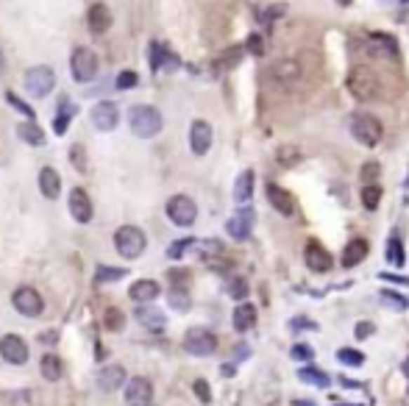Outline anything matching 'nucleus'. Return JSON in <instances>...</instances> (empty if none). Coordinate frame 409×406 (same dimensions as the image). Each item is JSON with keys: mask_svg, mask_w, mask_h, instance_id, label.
Listing matches in <instances>:
<instances>
[{"mask_svg": "<svg viewBox=\"0 0 409 406\" xmlns=\"http://www.w3.org/2000/svg\"><path fill=\"white\" fill-rule=\"evenodd\" d=\"M345 86H348V92H351L356 100H376V97L382 95V81H379V76H376L370 67H365V65H356V67L348 70Z\"/></svg>", "mask_w": 409, "mask_h": 406, "instance_id": "f257e3e1", "label": "nucleus"}, {"mask_svg": "<svg viewBox=\"0 0 409 406\" xmlns=\"http://www.w3.org/2000/svg\"><path fill=\"white\" fill-rule=\"evenodd\" d=\"M128 126L131 131L140 137V140H151L162 131L164 120H162V111L156 106H148V103H140V106H131L128 111Z\"/></svg>", "mask_w": 409, "mask_h": 406, "instance_id": "f03ea898", "label": "nucleus"}, {"mask_svg": "<svg viewBox=\"0 0 409 406\" xmlns=\"http://www.w3.org/2000/svg\"><path fill=\"white\" fill-rule=\"evenodd\" d=\"M114 248H117V253H120L123 259H137V256L145 253L148 237H145V231L137 229V226H120L117 234H114Z\"/></svg>", "mask_w": 409, "mask_h": 406, "instance_id": "7ed1b4c3", "label": "nucleus"}, {"mask_svg": "<svg viewBox=\"0 0 409 406\" xmlns=\"http://www.w3.org/2000/svg\"><path fill=\"white\" fill-rule=\"evenodd\" d=\"M351 134H354V140H356L359 145L376 148V145L382 142L384 128H382V123H379L376 117H370V114H354V117H351Z\"/></svg>", "mask_w": 409, "mask_h": 406, "instance_id": "20e7f679", "label": "nucleus"}, {"mask_svg": "<svg viewBox=\"0 0 409 406\" xmlns=\"http://www.w3.org/2000/svg\"><path fill=\"white\" fill-rule=\"evenodd\" d=\"M164 209H167V217L181 229H189L198 220V206L189 195H173Z\"/></svg>", "mask_w": 409, "mask_h": 406, "instance_id": "39448f33", "label": "nucleus"}, {"mask_svg": "<svg viewBox=\"0 0 409 406\" xmlns=\"http://www.w3.org/2000/svg\"><path fill=\"white\" fill-rule=\"evenodd\" d=\"M22 83H25V89H28L34 97H45V95H51L53 86H56V73H53V67L36 65V67L25 70Z\"/></svg>", "mask_w": 409, "mask_h": 406, "instance_id": "423d86ee", "label": "nucleus"}, {"mask_svg": "<svg viewBox=\"0 0 409 406\" xmlns=\"http://www.w3.org/2000/svg\"><path fill=\"white\" fill-rule=\"evenodd\" d=\"M98 53L89 50V48H76L73 56H70V70H73V79L79 83H89L95 76H98Z\"/></svg>", "mask_w": 409, "mask_h": 406, "instance_id": "0eeeda50", "label": "nucleus"}, {"mask_svg": "<svg viewBox=\"0 0 409 406\" xmlns=\"http://www.w3.org/2000/svg\"><path fill=\"white\" fill-rule=\"evenodd\" d=\"M11 306L22 318H39L42 309H45V301H42V295L34 287H17L14 295H11Z\"/></svg>", "mask_w": 409, "mask_h": 406, "instance_id": "6e6552de", "label": "nucleus"}, {"mask_svg": "<svg viewBox=\"0 0 409 406\" xmlns=\"http://www.w3.org/2000/svg\"><path fill=\"white\" fill-rule=\"evenodd\" d=\"M217 348V337L209 328H189L184 334V351L192 356H209Z\"/></svg>", "mask_w": 409, "mask_h": 406, "instance_id": "1a4fd4ad", "label": "nucleus"}, {"mask_svg": "<svg viewBox=\"0 0 409 406\" xmlns=\"http://www.w3.org/2000/svg\"><path fill=\"white\" fill-rule=\"evenodd\" d=\"M89 120H92V126H95L98 131H114V128L120 126V109H117L112 100H100V103L92 106Z\"/></svg>", "mask_w": 409, "mask_h": 406, "instance_id": "9d476101", "label": "nucleus"}, {"mask_svg": "<svg viewBox=\"0 0 409 406\" xmlns=\"http://www.w3.org/2000/svg\"><path fill=\"white\" fill-rule=\"evenodd\" d=\"M0 356L8 365H25L28 362V345L20 334H6L0 339Z\"/></svg>", "mask_w": 409, "mask_h": 406, "instance_id": "9b49d317", "label": "nucleus"}, {"mask_svg": "<svg viewBox=\"0 0 409 406\" xmlns=\"http://www.w3.org/2000/svg\"><path fill=\"white\" fill-rule=\"evenodd\" d=\"M67 206H70V215H73V220H76V223H81V226H86V223L92 220V215H95V206H92V198L86 195V189H81V187H76V189H70V198H67Z\"/></svg>", "mask_w": 409, "mask_h": 406, "instance_id": "f8f14e48", "label": "nucleus"}, {"mask_svg": "<svg viewBox=\"0 0 409 406\" xmlns=\"http://www.w3.org/2000/svg\"><path fill=\"white\" fill-rule=\"evenodd\" d=\"M212 126L206 123V120H195L192 126H189V148H192V154L195 156H206L209 154V148H212Z\"/></svg>", "mask_w": 409, "mask_h": 406, "instance_id": "ddd939ff", "label": "nucleus"}, {"mask_svg": "<svg viewBox=\"0 0 409 406\" xmlns=\"http://www.w3.org/2000/svg\"><path fill=\"white\" fill-rule=\"evenodd\" d=\"M86 25H89V31H92L95 36H103V34L112 28V8H109L103 0L92 3L89 11H86Z\"/></svg>", "mask_w": 409, "mask_h": 406, "instance_id": "4468645a", "label": "nucleus"}, {"mask_svg": "<svg viewBox=\"0 0 409 406\" xmlns=\"http://www.w3.org/2000/svg\"><path fill=\"white\" fill-rule=\"evenodd\" d=\"M154 401V384L142 376L131 379L128 387H126V404L128 406H151Z\"/></svg>", "mask_w": 409, "mask_h": 406, "instance_id": "2eb2a0df", "label": "nucleus"}, {"mask_svg": "<svg viewBox=\"0 0 409 406\" xmlns=\"http://www.w3.org/2000/svg\"><path fill=\"white\" fill-rule=\"evenodd\" d=\"M304 259H307V267H309L312 273H328V270H331V253H328L321 243H315V240L307 243Z\"/></svg>", "mask_w": 409, "mask_h": 406, "instance_id": "dca6fc26", "label": "nucleus"}, {"mask_svg": "<svg viewBox=\"0 0 409 406\" xmlns=\"http://www.w3.org/2000/svg\"><path fill=\"white\" fill-rule=\"evenodd\" d=\"M250 229H253V212H250V209L237 212V215H234V217H229V223H226L229 237H234L237 243H243V240L250 237Z\"/></svg>", "mask_w": 409, "mask_h": 406, "instance_id": "f3484780", "label": "nucleus"}, {"mask_svg": "<svg viewBox=\"0 0 409 406\" xmlns=\"http://www.w3.org/2000/svg\"><path fill=\"white\" fill-rule=\"evenodd\" d=\"M267 201H270V206H273L276 212H281L284 217L295 215V198H293L287 189H281L279 184H267Z\"/></svg>", "mask_w": 409, "mask_h": 406, "instance_id": "a211bd4d", "label": "nucleus"}, {"mask_svg": "<svg viewBox=\"0 0 409 406\" xmlns=\"http://www.w3.org/2000/svg\"><path fill=\"white\" fill-rule=\"evenodd\" d=\"M126 384V367L123 365H109V367H103L100 373H98V387L103 390V393H114V390H120Z\"/></svg>", "mask_w": 409, "mask_h": 406, "instance_id": "6ab92c4d", "label": "nucleus"}, {"mask_svg": "<svg viewBox=\"0 0 409 406\" xmlns=\"http://www.w3.org/2000/svg\"><path fill=\"white\" fill-rule=\"evenodd\" d=\"M128 298H131L134 304H151V301L159 298V284H156L154 278H140V281L131 284Z\"/></svg>", "mask_w": 409, "mask_h": 406, "instance_id": "aec40b11", "label": "nucleus"}, {"mask_svg": "<svg viewBox=\"0 0 409 406\" xmlns=\"http://www.w3.org/2000/svg\"><path fill=\"white\" fill-rule=\"evenodd\" d=\"M39 192L48 198V201H56L62 195V175L53 170V167H42L39 170Z\"/></svg>", "mask_w": 409, "mask_h": 406, "instance_id": "412c9836", "label": "nucleus"}, {"mask_svg": "<svg viewBox=\"0 0 409 406\" xmlns=\"http://www.w3.org/2000/svg\"><path fill=\"white\" fill-rule=\"evenodd\" d=\"M151 67H154V73H159V70H175L178 67V56L173 50H167L164 45L154 42L151 45Z\"/></svg>", "mask_w": 409, "mask_h": 406, "instance_id": "4be33fe9", "label": "nucleus"}, {"mask_svg": "<svg viewBox=\"0 0 409 406\" xmlns=\"http://www.w3.org/2000/svg\"><path fill=\"white\" fill-rule=\"evenodd\" d=\"M270 73H273L276 79H281V81H295V79L304 76L307 70H304V65H301L298 59H281V62H276V65L270 67Z\"/></svg>", "mask_w": 409, "mask_h": 406, "instance_id": "5701e85b", "label": "nucleus"}, {"mask_svg": "<svg viewBox=\"0 0 409 406\" xmlns=\"http://www.w3.org/2000/svg\"><path fill=\"white\" fill-rule=\"evenodd\" d=\"M368 250H370L368 240H351L342 250V267H356L359 262H365Z\"/></svg>", "mask_w": 409, "mask_h": 406, "instance_id": "b1692460", "label": "nucleus"}, {"mask_svg": "<svg viewBox=\"0 0 409 406\" xmlns=\"http://www.w3.org/2000/svg\"><path fill=\"white\" fill-rule=\"evenodd\" d=\"M134 318H137V323L151 328V331H162L164 323H167V318H164L159 309H154V306H140L134 312Z\"/></svg>", "mask_w": 409, "mask_h": 406, "instance_id": "393cba45", "label": "nucleus"}, {"mask_svg": "<svg viewBox=\"0 0 409 406\" xmlns=\"http://www.w3.org/2000/svg\"><path fill=\"white\" fill-rule=\"evenodd\" d=\"M17 137L25 142V145H34V148H39V145H45V131L34 123V120H25V123H20L17 126Z\"/></svg>", "mask_w": 409, "mask_h": 406, "instance_id": "a878e982", "label": "nucleus"}, {"mask_svg": "<svg viewBox=\"0 0 409 406\" xmlns=\"http://www.w3.org/2000/svg\"><path fill=\"white\" fill-rule=\"evenodd\" d=\"M253 195V170H243L234 181V201L237 203H248Z\"/></svg>", "mask_w": 409, "mask_h": 406, "instance_id": "bb28decb", "label": "nucleus"}, {"mask_svg": "<svg viewBox=\"0 0 409 406\" xmlns=\"http://www.w3.org/2000/svg\"><path fill=\"white\" fill-rule=\"evenodd\" d=\"M39 370H42V376H45L48 381H59L62 373H65V365H62V359H59L56 353H45L42 362H39Z\"/></svg>", "mask_w": 409, "mask_h": 406, "instance_id": "cd10ccee", "label": "nucleus"}, {"mask_svg": "<svg viewBox=\"0 0 409 406\" xmlns=\"http://www.w3.org/2000/svg\"><path fill=\"white\" fill-rule=\"evenodd\" d=\"M232 323H234L237 331H248V328H253V325H256V306H250V304H240V306L234 309Z\"/></svg>", "mask_w": 409, "mask_h": 406, "instance_id": "c85d7f7f", "label": "nucleus"}, {"mask_svg": "<svg viewBox=\"0 0 409 406\" xmlns=\"http://www.w3.org/2000/svg\"><path fill=\"white\" fill-rule=\"evenodd\" d=\"M73 114H76V103L62 100V103H59V114H56V120H53V131H56V134H65L67 126L73 123Z\"/></svg>", "mask_w": 409, "mask_h": 406, "instance_id": "c756f323", "label": "nucleus"}, {"mask_svg": "<svg viewBox=\"0 0 409 406\" xmlns=\"http://www.w3.org/2000/svg\"><path fill=\"white\" fill-rule=\"evenodd\" d=\"M298 379H301L304 384H312V387H321V390H326L328 384H331V376H326V373L318 370V367H301V370H298Z\"/></svg>", "mask_w": 409, "mask_h": 406, "instance_id": "7c9ffc66", "label": "nucleus"}, {"mask_svg": "<svg viewBox=\"0 0 409 406\" xmlns=\"http://www.w3.org/2000/svg\"><path fill=\"white\" fill-rule=\"evenodd\" d=\"M276 162L281 164V167H295L298 162H304V151L295 148V145H281L276 151Z\"/></svg>", "mask_w": 409, "mask_h": 406, "instance_id": "2f4dec72", "label": "nucleus"}, {"mask_svg": "<svg viewBox=\"0 0 409 406\" xmlns=\"http://www.w3.org/2000/svg\"><path fill=\"white\" fill-rule=\"evenodd\" d=\"M379 203H382V187L379 184H365L362 187V206L368 212H373V209H379Z\"/></svg>", "mask_w": 409, "mask_h": 406, "instance_id": "473e14b6", "label": "nucleus"}, {"mask_svg": "<svg viewBox=\"0 0 409 406\" xmlns=\"http://www.w3.org/2000/svg\"><path fill=\"white\" fill-rule=\"evenodd\" d=\"M337 359L348 367H362L365 365V353L362 351H354V348H340L337 351Z\"/></svg>", "mask_w": 409, "mask_h": 406, "instance_id": "72a5a7b5", "label": "nucleus"}, {"mask_svg": "<svg viewBox=\"0 0 409 406\" xmlns=\"http://www.w3.org/2000/svg\"><path fill=\"white\" fill-rule=\"evenodd\" d=\"M123 276H126L123 267H106V264H100L98 273H95V281L98 284H106V281H120Z\"/></svg>", "mask_w": 409, "mask_h": 406, "instance_id": "f704fd0d", "label": "nucleus"}, {"mask_svg": "<svg viewBox=\"0 0 409 406\" xmlns=\"http://www.w3.org/2000/svg\"><path fill=\"white\" fill-rule=\"evenodd\" d=\"M387 262L396 264V267L404 264V245L398 237H390V243H387Z\"/></svg>", "mask_w": 409, "mask_h": 406, "instance_id": "c9c22d12", "label": "nucleus"}, {"mask_svg": "<svg viewBox=\"0 0 409 406\" xmlns=\"http://www.w3.org/2000/svg\"><path fill=\"white\" fill-rule=\"evenodd\" d=\"M167 301H170V306L173 309H189V295H187V290L184 287H173L170 290V295H167Z\"/></svg>", "mask_w": 409, "mask_h": 406, "instance_id": "e433bc0d", "label": "nucleus"}, {"mask_svg": "<svg viewBox=\"0 0 409 406\" xmlns=\"http://www.w3.org/2000/svg\"><path fill=\"white\" fill-rule=\"evenodd\" d=\"M67 156H70V162H73V167H76L79 172H86V170H89V164H86V148H83V145H73Z\"/></svg>", "mask_w": 409, "mask_h": 406, "instance_id": "4c0bfd02", "label": "nucleus"}, {"mask_svg": "<svg viewBox=\"0 0 409 406\" xmlns=\"http://www.w3.org/2000/svg\"><path fill=\"white\" fill-rule=\"evenodd\" d=\"M382 304L393 306L396 312H404L407 309V298H401L398 292H390V290H382Z\"/></svg>", "mask_w": 409, "mask_h": 406, "instance_id": "58836bf2", "label": "nucleus"}, {"mask_svg": "<svg viewBox=\"0 0 409 406\" xmlns=\"http://www.w3.org/2000/svg\"><path fill=\"white\" fill-rule=\"evenodd\" d=\"M290 356H293L295 362H309V359L315 356V348H312V345H307V342H298V345H293Z\"/></svg>", "mask_w": 409, "mask_h": 406, "instance_id": "ea45409f", "label": "nucleus"}, {"mask_svg": "<svg viewBox=\"0 0 409 406\" xmlns=\"http://www.w3.org/2000/svg\"><path fill=\"white\" fill-rule=\"evenodd\" d=\"M6 100H8V103H11L14 109H17V111H22V114H25L28 120H34V117H36V114H34V109H31V106H28L25 100H20V97H17L14 92H6Z\"/></svg>", "mask_w": 409, "mask_h": 406, "instance_id": "a19ab883", "label": "nucleus"}, {"mask_svg": "<svg viewBox=\"0 0 409 406\" xmlns=\"http://www.w3.org/2000/svg\"><path fill=\"white\" fill-rule=\"evenodd\" d=\"M137 83H140V76H137L134 70H123V73L117 76L114 86H117V89H131V86H137Z\"/></svg>", "mask_w": 409, "mask_h": 406, "instance_id": "79ce46f5", "label": "nucleus"}, {"mask_svg": "<svg viewBox=\"0 0 409 406\" xmlns=\"http://www.w3.org/2000/svg\"><path fill=\"white\" fill-rule=\"evenodd\" d=\"M379 172H382V167H379V162H368V164H362V181L365 184H376V178H379Z\"/></svg>", "mask_w": 409, "mask_h": 406, "instance_id": "37998d69", "label": "nucleus"}, {"mask_svg": "<svg viewBox=\"0 0 409 406\" xmlns=\"http://www.w3.org/2000/svg\"><path fill=\"white\" fill-rule=\"evenodd\" d=\"M192 245H195V240H178V243H173L167 248V256H170V259H181Z\"/></svg>", "mask_w": 409, "mask_h": 406, "instance_id": "c03bdc74", "label": "nucleus"}, {"mask_svg": "<svg viewBox=\"0 0 409 406\" xmlns=\"http://www.w3.org/2000/svg\"><path fill=\"white\" fill-rule=\"evenodd\" d=\"M229 295L234 298V301H243L248 295V281L246 278H234L232 284H229Z\"/></svg>", "mask_w": 409, "mask_h": 406, "instance_id": "a18cd8bd", "label": "nucleus"}, {"mask_svg": "<svg viewBox=\"0 0 409 406\" xmlns=\"http://www.w3.org/2000/svg\"><path fill=\"white\" fill-rule=\"evenodd\" d=\"M123 325H126V320H123V312L120 309H109L106 312V328L109 331H120Z\"/></svg>", "mask_w": 409, "mask_h": 406, "instance_id": "49530a36", "label": "nucleus"}, {"mask_svg": "<svg viewBox=\"0 0 409 406\" xmlns=\"http://www.w3.org/2000/svg\"><path fill=\"white\" fill-rule=\"evenodd\" d=\"M192 390H195V395H198L201 404H212V390H209V384H206L203 379H198V381L192 384Z\"/></svg>", "mask_w": 409, "mask_h": 406, "instance_id": "de8ad7c7", "label": "nucleus"}, {"mask_svg": "<svg viewBox=\"0 0 409 406\" xmlns=\"http://www.w3.org/2000/svg\"><path fill=\"white\" fill-rule=\"evenodd\" d=\"M246 48H248V53L259 56V53H264V39H262L259 34H250V36L246 39Z\"/></svg>", "mask_w": 409, "mask_h": 406, "instance_id": "09e8293b", "label": "nucleus"}, {"mask_svg": "<svg viewBox=\"0 0 409 406\" xmlns=\"http://www.w3.org/2000/svg\"><path fill=\"white\" fill-rule=\"evenodd\" d=\"M373 331H376V325L362 320V323H356V328H354V337L356 339H368V337H373Z\"/></svg>", "mask_w": 409, "mask_h": 406, "instance_id": "8fccbe9b", "label": "nucleus"}, {"mask_svg": "<svg viewBox=\"0 0 409 406\" xmlns=\"http://www.w3.org/2000/svg\"><path fill=\"white\" fill-rule=\"evenodd\" d=\"M240 62V48H229V56H223L217 62V67H234Z\"/></svg>", "mask_w": 409, "mask_h": 406, "instance_id": "3c124183", "label": "nucleus"}, {"mask_svg": "<svg viewBox=\"0 0 409 406\" xmlns=\"http://www.w3.org/2000/svg\"><path fill=\"white\" fill-rule=\"evenodd\" d=\"M382 278H384V281H393V284H404V287H409V278H407V276H393V273H382Z\"/></svg>", "mask_w": 409, "mask_h": 406, "instance_id": "603ef678", "label": "nucleus"}, {"mask_svg": "<svg viewBox=\"0 0 409 406\" xmlns=\"http://www.w3.org/2000/svg\"><path fill=\"white\" fill-rule=\"evenodd\" d=\"M39 339H42V342H56V331H45Z\"/></svg>", "mask_w": 409, "mask_h": 406, "instance_id": "864d4df0", "label": "nucleus"}, {"mask_svg": "<svg viewBox=\"0 0 409 406\" xmlns=\"http://www.w3.org/2000/svg\"><path fill=\"white\" fill-rule=\"evenodd\" d=\"M301 325H304V328H315L312 320H293V328H301Z\"/></svg>", "mask_w": 409, "mask_h": 406, "instance_id": "5fc2aeb1", "label": "nucleus"}, {"mask_svg": "<svg viewBox=\"0 0 409 406\" xmlns=\"http://www.w3.org/2000/svg\"><path fill=\"white\" fill-rule=\"evenodd\" d=\"M293 406H315L312 401H293Z\"/></svg>", "mask_w": 409, "mask_h": 406, "instance_id": "6e6d98bb", "label": "nucleus"}, {"mask_svg": "<svg viewBox=\"0 0 409 406\" xmlns=\"http://www.w3.org/2000/svg\"><path fill=\"white\" fill-rule=\"evenodd\" d=\"M354 0H337V6H351Z\"/></svg>", "mask_w": 409, "mask_h": 406, "instance_id": "4d7b16f0", "label": "nucleus"}, {"mask_svg": "<svg viewBox=\"0 0 409 406\" xmlns=\"http://www.w3.org/2000/svg\"><path fill=\"white\" fill-rule=\"evenodd\" d=\"M337 406H345V404H337Z\"/></svg>", "mask_w": 409, "mask_h": 406, "instance_id": "13d9d810", "label": "nucleus"}, {"mask_svg": "<svg viewBox=\"0 0 409 406\" xmlns=\"http://www.w3.org/2000/svg\"><path fill=\"white\" fill-rule=\"evenodd\" d=\"M407 187H409V178H407Z\"/></svg>", "mask_w": 409, "mask_h": 406, "instance_id": "bf43d9fd", "label": "nucleus"}]
</instances>
